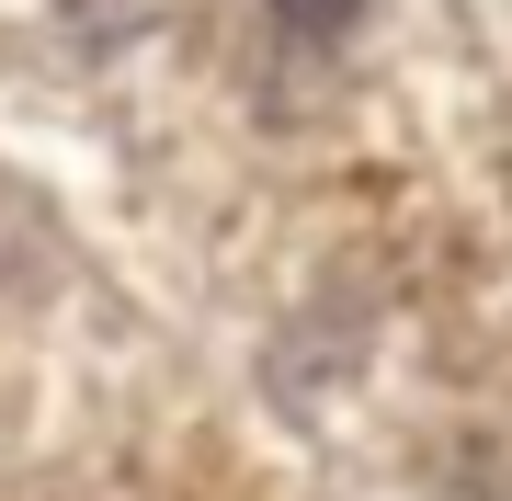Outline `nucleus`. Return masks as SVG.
Instances as JSON below:
<instances>
[{
	"label": "nucleus",
	"mask_w": 512,
	"mask_h": 501,
	"mask_svg": "<svg viewBox=\"0 0 512 501\" xmlns=\"http://www.w3.org/2000/svg\"><path fill=\"white\" fill-rule=\"evenodd\" d=\"M274 23H285L296 46H342L353 23H365V0H274Z\"/></svg>",
	"instance_id": "obj_1"
}]
</instances>
